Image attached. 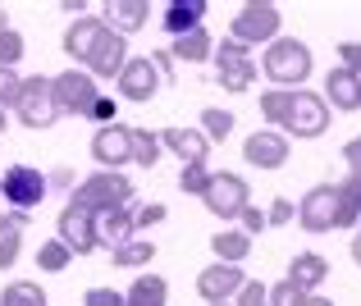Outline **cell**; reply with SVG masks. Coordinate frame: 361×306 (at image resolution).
I'll return each instance as SVG.
<instances>
[{
    "label": "cell",
    "mask_w": 361,
    "mask_h": 306,
    "mask_svg": "<svg viewBox=\"0 0 361 306\" xmlns=\"http://www.w3.org/2000/svg\"><path fill=\"white\" fill-rule=\"evenodd\" d=\"M211 252L220 256V265H243L247 256H252V238H247L243 228H220V233L211 238Z\"/></svg>",
    "instance_id": "obj_24"
},
{
    "label": "cell",
    "mask_w": 361,
    "mask_h": 306,
    "mask_svg": "<svg viewBox=\"0 0 361 306\" xmlns=\"http://www.w3.org/2000/svg\"><path fill=\"white\" fill-rule=\"evenodd\" d=\"M23 60V37L14 27H0V69H14Z\"/></svg>",
    "instance_id": "obj_33"
},
{
    "label": "cell",
    "mask_w": 361,
    "mask_h": 306,
    "mask_svg": "<svg viewBox=\"0 0 361 306\" xmlns=\"http://www.w3.org/2000/svg\"><path fill=\"white\" fill-rule=\"evenodd\" d=\"M115 82H119L123 101H137V105H147V101L160 92V69L151 64V55H137V60H128V64H123V73H119Z\"/></svg>",
    "instance_id": "obj_15"
},
{
    "label": "cell",
    "mask_w": 361,
    "mask_h": 306,
    "mask_svg": "<svg viewBox=\"0 0 361 306\" xmlns=\"http://www.w3.org/2000/svg\"><path fill=\"white\" fill-rule=\"evenodd\" d=\"M147 18H151V5H147V0H115V5L106 9V18H101V23H106L110 32L128 37V32H137Z\"/></svg>",
    "instance_id": "obj_21"
},
{
    "label": "cell",
    "mask_w": 361,
    "mask_h": 306,
    "mask_svg": "<svg viewBox=\"0 0 361 306\" xmlns=\"http://www.w3.org/2000/svg\"><path fill=\"white\" fill-rule=\"evenodd\" d=\"M307 306H334L329 298H307Z\"/></svg>",
    "instance_id": "obj_48"
},
{
    "label": "cell",
    "mask_w": 361,
    "mask_h": 306,
    "mask_svg": "<svg viewBox=\"0 0 361 306\" xmlns=\"http://www.w3.org/2000/svg\"><path fill=\"white\" fill-rule=\"evenodd\" d=\"M261 73L283 92H302V82L311 78V51L307 42H293V37H274L261 55Z\"/></svg>",
    "instance_id": "obj_2"
},
{
    "label": "cell",
    "mask_w": 361,
    "mask_h": 306,
    "mask_svg": "<svg viewBox=\"0 0 361 306\" xmlns=\"http://www.w3.org/2000/svg\"><path fill=\"white\" fill-rule=\"evenodd\" d=\"M82 306H128V302H123V293H119V288H87Z\"/></svg>",
    "instance_id": "obj_41"
},
{
    "label": "cell",
    "mask_w": 361,
    "mask_h": 306,
    "mask_svg": "<svg viewBox=\"0 0 361 306\" xmlns=\"http://www.w3.org/2000/svg\"><path fill=\"white\" fill-rule=\"evenodd\" d=\"M51 183H55V188H73V174H69V169H60V174H55Z\"/></svg>",
    "instance_id": "obj_46"
},
{
    "label": "cell",
    "mask_w": 361,
    "mask_h": 306,
    "mask_svg": "<svg viewBox=\"0 0 361 306\" xmlns=\"http://www.w3.org/2000/svg\"><path fill=\"white\" fill-rule=\"evenodd\" d=\"M202 18H206V0H174V5H165V32L188 37L202 27Z\"/></svg>",
    "instance_id": "obj_22"
},
{
    "label": "cell",
    "mask_w": 361,
    "mask_h": 306,
    "mask_svg": "<svg viewBox=\"0 0 361 306\" xmlns=\"http://www.w3.org/2000/svg\"><path fill=\"white\" fill-rule=\"evenodd\" d=\"M338 60H343V69L361 73V42H343L338 46Z\"/></svg>",
    "instance_id": "obj_44"
},
{
    "label": "cell",
    "mask_w": 361,
    "mask_h": 306,
    "mask_svg": "<svg viewBox=\"0 0 361 306\" xmlns=\"http://www.w3.org/2000/svg\"><path fill=\"white\" fill-rule=\"evenodd\" d=\"M123 64H128V37H119V32L106 27V37L97 42V51H92V60H87V73L92 78H119Z\"/></svg>",
    "instance_id": "obj_17"
},
{
    "label": "cell",
    "mask_w": 361,
    "mask_h": 306,
    "mask_svg": "<svg viewBox=\"0 0 361 306\" xmlns=\"http://www.w3.org/2000/svg\"><path fill=\"white\" fill-rule=\"evenodd\" d=\"M169 60H188V64H206L215 60V42L206 27H197V32L188 37H174V46H169Z\"/></svg>",
    "instance_id": "obj_23"
},
{
    "label": "cell",
    "mask_w": 361,
    "mask_h": 306,
    "mask_svg": "<svg viewBox=\"0 0 361 306\" xmlns=\"http://www.w3.org/2000/svg\"><path fill=\"white\" fill-rule=\"evenodd\" d=\"M288 137L283 133H274V128H261V133H252V137L243 142V160L247 165H256V169H283L288 165Z\"/></svg>",
    "instance_id": "obj_14"
},
{
    "label": "cell",
    "mask_w": 361,
    "mask_h": 306,
    "mask_svg": "<svg viewBox=\"0 0 361 306\" xmlns=\"http://www.w3.org/2000/svg\"><path fill=\"white\" fill-rule=\"evenodd\" d=\"M46 192H51V178H46L42 169H32V165H9L5 174H0V197H5L14 210L42 206Z\"/></svg>",
    "instance_id": "obj_5"
},
{
    "label": "cell",
    "mask_w": 361,
    "mask_h": 306,
    "mask_svg": "<svg viewBox=\"0 0 361 306\" xmlns=\"http://www.w3.org/2000/svg\"><path fill=\"white\" fill-rule=\"evenodd\" d=\"M293 215H298V210H293L288 197H274L270 210H265V224H293Z\"/></svg>",
    "instance_id": "obj_42"
},
{
    "label": "cell",
    "mask_w": 361,
    "mask_h": 306,
    "mask_svg": "<svg viewBox=\"0 0 361 306\" xmlns=\"http://www.w3.org/2000/svg\"><path fill=\"white\" fill-rule=\"evenodd\" d=\"M270 306H307V293L293 288L288 279H279V283H270Z\"/></svg>",
    "instance_id": "obj_36"
},
{
    "label": "cell",
    "mask_w": 361,
    "mask_h": 306,
    "mask_svg": "<svg viewBox=\"0 0 361 306\" xmlns=\"http://www.w3.org/2000/svg\"><path fill=\"white\" fill-rule=\"evenodd\" d=\"M5 128H9V114H5V110H0V133H5Z\"/></svg>",
    "instance_id": "obj_49"
},
{
    "label": "cell",
    "mask_w": 361,
    "mask_h": 306,
    "mask_svg": "<svg viewBox=\"0 0 361 306\" xmlns=\"http://www.w3.org/2000/svg\"><path fill=\"white\" fill-rule=\"evenodd\" d=\"M0 27H9V23H5V9H0Z\"/></svg>",
    "instance_id": "obj_50"
},
{
    "label": "cell",
    "mask_w": 361,
    "mask_h": 306,
    "mask_svg": "<svg viewBox=\"0 0 361 306\" xmlns=\"http://www.w3.org/2000/svg\"><path fill=\"white\" fill-rule=\"evenodd\" d=\"M115 114H119V105L110 101V97H101V101H97V105H92V110H87V119L97 123V128H110V123H119Z\"/></svg>",
    "instance_id": "obj_39"
},
{
    "label": "cell",
    "mask_w": 361,
    "mask_h": 306,
    "mask_svg": "<svg viewBox=\"0 0 361 306\" xmlns=\"http://www.w3.org/2000/svg\"><path fill=\"white\" fill-rule=\"evenodd\" d=\"M160 219H165V206L160 202H147V206L133 210V228H151V224H160Z\"/></svg>",
    "instance_id": "obj_40"
},
{
    "label": "cell",
    "mask_w": 361,
    "mask_h": 306,
    "mask_svg": "<svg viewBox=\"0 0 361 306\" xmlns=\"http://www.w3.org/2000/svg\"><path fill=\"white\" fill-rule=\"evenodd\" d=\"M279 27H283V14H279V5H270V0H252V5H243L238 14H233V27H229V37L238 46H270L274 37H279Z\"/></svg>",
    "instance_id": "obj_4"
},
{
    "label": "cell",
    "mask_w": 361,
    "mask_h": 306,
    "mask_svg": "<svg viewBox=\"0 0 361 306\" xmlns=\"http://www.w3.org/2000/svg\"><path fill=\"white\" fill-rule=\"evenodd\" d=\"M55 238H60L73 256L97 252V215H87V210H78V206H64L60 219H55Z\"/></svg>",
    "instance_id": "obj_11"
},
{
    "label": "cell",
    "mask_w": 361,
    "mask_h": 306,
    "mask_svg": "<svg viewBox=\"0 0 361 306\" xmlns=\"http://www.w3.org/2000/svg\"><path fill=\"white\" fill-rule=\"evenodd\" d=\"M18 123L23 128H51L55 119H60V110H55V97H51V78H23V92H18V105H14Z\"/></svg>",
    "instance_id": "obj_7"
},
{
    "label": "cell",
    "mask_w": 361,
    "mask_h": 306,
    "mask_svg": "<svg viewBox=\"0 0 361 306\" xmlns=\"http://www.w3.org/2000/svg\"><path fill=\"white\" fill-rule=\"evenodd\" d=\"M160 137L156 133H147V128H133V160H137L142 169H156V160H160Z\"/></svg>",
    "instance_id": "obj_32"
},
{
    "label": "cell",
    "mask_w": 361,
    "mask_h": 306,
    "mask_svg": "<svg viewBox=\"0 0 361 306\" xmlns=\"http://www.w3.org/2000/svg\"><path fill=\"white\" fill-rule=\"evenodd\" d=\"M165 298H169V283L160 279V274H142V279H133L128 293H123L128 306H165Z\"/></svg>",
    "instance_id": "obj_26"
},
{
    "label": "cell",
    "mask_w": 361,
    "mask_h": 306,
    "mask_svg": "<svg viewBox=\"0 0 361 306\" xmlns=\"http://www.w3.org/2000/svg\"><path fill=\"white\" fill-rule=\"evenodd\" d=\"M215 64H220V69H215L220 87L233 92V97H238V92H247V87L256 82V60H252V51H247V46H238L233 37H224V42H220Z\"/></svg>",
    "instance_id": "obj_8"
},
{
    "label": "cell",
    "mask_w": 361,
    "mask_h": 306,
    "mask_svg": "<svg viewBox=\"0 0 361 306\" xmlns=\"http://www.w3.org/2000/svg\"><path fill=\"white\" fill-rule=\"evenodd\" d=\"M133 238V210H110V215L97 219V247H123Z\"/></svg>",
    "instance_id": "obj_25"
},
{
    "label": "cell",
    "mask_w": 361,
    "mask_h": 306,
    "mask_svg": "<svg viewBox=\"0 0 361 306\" xmlns=\"http://www.w3.org/2000/svg\"><path fill=\"white\" fill-rule=\"evenodd\" d=\"M353 261H357V265H361V233H357V238H353Z\"/></svg>",
    "instance_id": "obj_47"
},
{
    "label": "cell",
    "mask_w": 361,
    "mask_h": 306,
    "mask_svg": "<svg viewBox=\"0 0 361 306\" xmlns=\"http://www.w3.org/2000/svg\"><path fill=\"white\" fill-rule=\"evenodd\" d=\"M0 306H46V288L32 283V279H14L0 293Z\"/></svg>",
    "instance_id": "obj_29"
},
{
    "label": "cell",
    "mask_w": 361,
    "mask_h": 306,
    "mask_svg": "<svg viewBox=\"0 0 361 306\" xmlns=\"http://www.w3.org/2000/svg\"><path fill=\"white\" fill-rule=\"evenodd\" d=\"M92 160H97L101 169H119L133 160V128H123V123H110V128H97V137H92Z\"/></svg>",
    "instance_id": "obj_12"
},
{
    "label": "cell",
    "mask_w": 361,
    "mask_h": 306,
    "mask_svg": "<svg viewBox=\"0 0 361 306\" xmlns=\"http://www.w3.org/2000/svg\"><path fill=\"white\" fill-rule=\"evenodd\" d=\"M343 160L353 165V174H361V137H353V142L343 147Z\"/></svg>",
    "instance_id": "obj_45"
},
{
    "label": "cell",
    "mask_w": 361,
    "mask_h": 306,
    "mask_svg": "<svg viewBox=\"0 0 361 306\" xmlns=\"http://www.w3.org/2000/svg\"><path fill=\"white\" fill-rule=\"evenodd\" d=\"M18 92H23V78L14 69H0V110L5 105H18Z\"/></svg>",
    "instance_id": "obj_38"
},
{
    "label": "cell",
    "mask_w": 361,
    "mask_h": 306,
    "mask_svg": "<svg viewBox=\"0 0 361 306\" xmlns=\"http://www.w3.org/2000/svg\"><path fill=\"white\" fill-rule=\"evenodd\" d=\"M325 105H338V110H361V73L353 69H329L325 78Z\"/></svg>",
    "instance_id": "obj_20"
},
{
    "label": "cell",
    "mask_w": 361,
    "mask_h": 306,
    "mask_svg": "<svg viewBox=\"0 0 361 306\" xmlns=\"http://www.w3.org/2000/svg\"><path fill=\"white\" fill-rule=\"evenodd\" d=\"M206 183H211V169H206V165H188L183 174H178V192L202 197V192H206Z\"/></svg>",
    "instance_id": "obj_34"
},
{
    "label": "cell",
    "mask_w": 361,
    "mask_h": 306,
    "mask_svg": "<svg viewBox=\"0 0 361 306\" xmlns=\"http://www.w3.org/2000/svg\"><path fill=\"white\" fill-rule=\"evenodd\" d=\"M133 202V183L123 174H115V169H97V174H87L78 188H73L69 206L87 210V215H110V210H123Z\"/></svg>",
    "instance_id": "obj_3"
},
{
    "label": "cell",
    "mask_w": 361,
    "mask_h": 306,
    "mask_svg": "<svg viewBox=\"0 0 361 306\" xmlns=\"http://www.w3.org/2000/svg\"><path fill=\"white\" fill-rule=\"evenodd\" d=\"M156 137H160L165 151H174V156L183 160V169L188 165H206V156H211V142H206L202 128H160Z\"/></svg>",
    "instance_id": "obj_16"
},
{
    "label": "cell",
    "mask_w": 361,
    "mask_h": 306,
    "mask_svg": "<svg viewBox=\"0 0 361 306\" xmlns=\"http://www.w3.org/2000/svg\"><path fill=\"white\" fill-rule=\"evenodd\" d=\"M51 97H55V110L60 114H82L87 119V110L101 101V92H97V78L87 69H69L60 78H51Z\"/></svg>",
    "instance_id": "obj_6"
},
{
    "label": "cell",
    "mask_w": 361,
    "mask_h": 306,
    "mask_svg": "<svg viewBox=\"0 0 361 306\" xmlns=\"http://www.w3.org/2000/svg\"><path fill=\"white\" fill-rule=\"evenodd\" d=\"M18 247H23V228H9V233H0V270H14Z\"/></svg>",
    "instance_id": "obj_37"
},
{
    "label": "cell",
    "mask_w": 361,
    "mask_h": 306,
    "mask_svg": "<svg viewBox=\"0 0 361 306\" xmlns=\"http://www.w3.org/2000/svg\"><path fill=\"white\" fill-rule=\"evenodd\" d=\"M202 202H206V210H211V215L238 219L243 210H247V178L229 174V169H220V174H211V183H206Z\"/></svg>",
    "instance_id": "obj_9"
},
{
    "label": "cell",
    "mask_w": 361,
    "mask_h": 306,
    "mask_svg": "<svg viewBox=\"0 0 361 306\" xmlns=\"http://www.w3.org/2000/svg\"><path fill=\"white\" fill-rule=\"evenodd\" d=\"M247 283V274H243V265H206L202 274H197V293H202L211 306H224V302H233L238 298V288Z\"/></svg>",
    "instance_id": "obj_13"
},
{
    "label": "cell",
    "mask_w": 361,
    "mask_h": 306,
    "mask_svg": "<svg viewBox=\"0 0 361 306\" xmlns=\"http://www.w3.org/2000/svg\"><path fill=\"white\" fill-rule=\"evenodd\" d=\"M224 306H233V302H224Z\"/></svg>",
    "instance_id": "obj_51"
},
{
    "label": "cell",
    "mask_w": 361,
    "mask_h": 306,
    "mask_svg": "<svg viewBox=\"0 0 361 306\" xmlns=\"http://www.w3.org/2000/svg\"><path fill=\"white\" fill-rule=\"evenodd\" d=\"M325 279H329V261L320 252H298L288 261V283H293V288H302L307 298H311V288H320Z\"/></svg>",
    "instance_id": "obj_19"
},
{
    "label": "cell",
    "mask_w": 361,
    "mask_h": 306,
    "mask_svg": "<svg viewBox=\"0 0 361 306\" xmlns=\"http://www.w3.org/2000/svg\"><path fill=\"white\" fill-rule=\"evenodd\" d=\"M233 306H270V283L247 279L243 288H238V298H233Z\"/></svg>",
    "instance_id": "obj_35"
},
{
    "label": "cell",
    "mask_w": 361,
    "mask_h": 306,
    "mask_svg": "<svg viewBox=\"0 0 361 306\" xmlns=\"http://www.w3.org/2000/svg\"><path fill=\"white\" fill-rule=\"evenodd\" d=\"M329 128V105L316 92H293V114L283 123V137H320Z\"/></svg>",
    "instance_id": "obj_10"
},
{
    "label": "cell",
    "mask_w": 361,
    "mask_h": 306,
    "mask_svg": "<svg viewBox=\"0 0 361 306\" xmlns=\"http://www.w3.org/2000/svg\"><path fill=\"white\" fill-rule=\"evenodd\" d=\"M261 114L274 133H283V123H288V114H293V92H283V87L261 92Z\"/></svg>",
    "instance_id": "obj_27"
},
{
    "label": "cell",
    "mask_w": 361,
    "mask_h": 306,
    "mask_svg": "<svg viewBox=\"0 0 361 306\" xmlns=\"http://www.w3.org/2000/svg\"><path fill=\"white\" fill-rule=\"evenodd\" d=\"M101 37H106V23H101V18H92V14L73 18V27L64 32V55H69V60H78V64H87Z\"/></svg>",
    "instance_id": "obj_18"
},
{
    "label": "cell",
    "mask_w": 361,
    "mask_h": 306,
    "mask_svg": "<svg viewBox=\"0 0 361 306\" xmlns=\"http://www.w3.org/2000/svg\"><path fill=\"white\" fill-rule=\"evenodd\" d=\"M69 261H73V252L60 243V238H51V243L37 247V270H42V274H60Z\"/></svg>",
    "instance_id": "obj_30"
},
{
    "label": "cell",
    "mask_w": 361,
    "mask_h": 306,
    "mask_svg": "<svg viewBox=\"0 0 361 306\" xmlns=\"http://www.w3.org/2000/svg\"><path fill=\"white\" fill-rule=\"evenodd\" d=\"M238 219H243V233L247 238H256V233H265V228H270V224H265V210H256V206H247Z\"/></svg>",
    "instance_id": "obj_43"
},
{
    "label": "cell",
    "mask_w": 361,
    "mask_h": 306,
    "mask_svg": "<svg viewBox=\"0 0 361 306\" xmlns=\"http://www.w3.org/2000/svg\"><path fill=\"white\" fill-rule=\"evenodd\" d=\"M151 256H156V243H147V238H128L123 247L110 252V261H115L119 270H142V265H151Z\"/></svg>",
    "instance_id": "obj_28"
},
{
    "label": "cell",
    "mask_w": 361,
    "mask_h": 306,
    "mask_svg": "<svg viewBox=\"0 0 361 306\" xmlns=\"http://www.w3.org/2000/svg\"><path fill=\"white\" fill-rule=\"evenodd\" d=\"M202 133H206V142H224L233 133V110H215V105H206L202 110Z\"/></svg>",
    "instance_id": "obj_31"
},
{
    "label": "cell",
    "mask_w": 361,
    "mask_h": 306,
    "mask_svg": "<svg viewBox=\"0 0 361 306\" xmlns=\"http://www.w3.org/2000/svg\"><path fill=\"white\" fill-rule=\"evenodd\" d=\"M298 224L307 228V233H329V228H353L357 224V210L353 202L343 197V188H329V183H320V188H311L307 197L298 202Z\"/></svg>",
    "instance_id": "obj_1"
}]
</instances>
